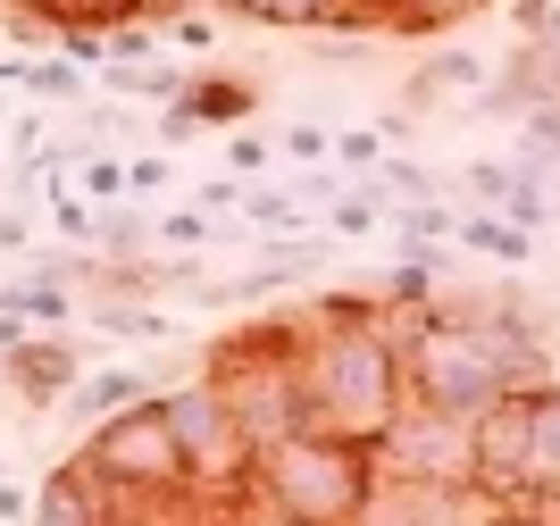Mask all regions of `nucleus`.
Segmentation results:
<instances>
[{"mask_svg": "<svg viewBox=\"0 0 560 526\" xmlns=\"http://www.w3.org/2000/svg\"><path fill=\"white\" fill-rule=\"evenodd\" d=\"M376 468L369 443H335V435H293L277 452H259L252 468V502L284 526H360L376 510Z\"/></svg>", "mask_w": 560, "mask_h": 526, "instance_id": "3", "label": "nucleus"}, {"mask_svg": "<svg viewBox=\"0 0 560 526\" xmlns=\"http://www.w3.org/2000/svg\"><path fill=\"white\" fill-rule=\"evenodd\" d=\"M210 243H234V218H210V209H167V218H151V252H210Z\"/></svg>", "mask_w": 560, "mask_h": 526, "instance_id": "15", "label": "nucleus"}, {"mask_svg": "<svg viewBox=\"0 0 560 526\" xmlns=\"http://www.w3.org/2000/svg\"><path fill=\"white\" fill-rule=\"evenodd\" d=\"M210 9L243 25H284V34H351L360 0H210Z\"/></svg>", "mask_w": 560, "mask_h": 526, "instance_id": "12", "label": "nucleus"}, {"mask_svg": "<svg viewBox=\"0 0 560 526\" xmlns=\"http://www.w3.org/2000/svg\"><path fill=\"white\" fill-rule=\"evenodd\" d=\"M486 84H493V68L477 59V50H435V59H427V68L410 75V92H401V117H427V109H444L452 92H468V101H477ZM468 101H460V109H468Z\"/></svg>", "mask_w": 560, "mask_h": 526, "instance_id": "11", "label": "nucleus"}, {"mask_svg": "<svg viewBox=\"0 0 560 526\" xmlns=\"http://www.w3.org/2000/svg\"><path fill=\"white\" fill-rule=\"evenodd\" d=\"M160 401H167V426H176V452H185L192 493H201V502L243 510V502H252V468H259V452H252V435L234 426L226 393H218L210 376L192 367V376L160 385Z\"/></svg>", "mask_w": 560, "mask_h": 526, "instance_id": "5", "label": "nucleus"}, {"mask_svg": "<svg viewBox=\"0 0 560 526\" xmlns=\"http://www.w3.org/2000/svg\"><path fill=\"white\" fill-rule=\"evenodd\" d=\"M536 43H552V50H560V0H544V34H536Z\"/></svg>", "mask_w": 560, "mask_h": 526, "instance_id": "28", "label": "nucleus"}, {"mask_svg": "<svg viewBox=\"0 0 560 526\" xmlns=\"http://www.w3.org/2000/svg\"><path fill=\"white\" fill-rule=\"evenodd\" d=\"M117 493L84 468V459H59L43 477V493H34V526H117Z\"/></svg>", "mask_w": 560, "mask_h": 526, "instance_id": "8", "label": "nucleus"}, {"mask_svg": "<svg viewBox=\"0 0 560 526\" xmlns=\"http://www.w3.org/2000/svg\"><path fill=\"white\" fill-rule=\"evenodd\" d=\"M226 167H234V176H259V167H268V142L234 126V142H226Z\"/></svg>", "mask_w": 560, "mask_h": 526, "instance_id": "23", "label": "nucleus"}, {"mask_svg": "<svg viewBox=\"0 0 560 526\" xmlns=\"http://www.w3.org/2000/svg\"><path fill=\"white\" fill-rule=\"evenodd\" d=\"M59 9H68V25H93V34H117L142 17V0H59Z\"/></svg>", "mask_w": 560, "mask_h": 526, "instance_id": "19", "label": "nucleus"}, {"mask_svg": "<svg viewBox=\"0 0 560 526\" xmlns=\"http://www.w3.org/2000/svg\"><path fill=\"white\" fill-rule=\"evenodd\" d=\"M335 160H343L351 176L369 184L376 167H385V135H376V126H351V135H335Z\"/></svg>", "mask_w": 560, "mask_h": 526, "instance_id": "20", "label": "nucleus"}, {"mask_svg": "<svg viewBox=\"0 0 560 526\" xmlns=\"http://www.w3.org/2000/svg\"><path fill=\"white\" fill-rule=\"evenodd\" d=\"M302 401H310V435L335 443H385L410 410L401 385V343L385 326V301L369 293H318L302 309Z\"/></svg>", "mask_w": 560, "mask_h": 526, "instance_id": "1", "label": "nucleus"}, {"mask_svg": "<svg viewBox=\"0 0 560 526\" xmlns=\"http://www.w3.org/2000/svg\"><path fill=\"white\" fill-rule=\"evenodd\" d=\"M486 9V0H360L351 9V34L369 43V34H452Z\"/></svg>", "mask_w": 560, "mask_h": 526, "instance_id": "9", "label": "nucleus"}, {"mask_svg": "<svg viewBox=\"0 0 560 526\" xmlns=\"http://www.w3.org/2000/svg\"><path fill=\"white\" fill-rule=\"evenodd\" d=\"M75 459L109 484L117 502H135V510H167V502H185V493H192L185 452H176V426H167L160 393L135 401V410H117V418H101L93 435L75 443Z\"/></svg>", "mask_w": 560, "mask_h": 526, "instance_id": "4", "label": "nucleus"}, {"mask_svg": "<svg viewBox=\"0 0 560 526\" xmlns=\"http://www.w3.org/2000/svg\"><path fill=\"white\" fill-rule=\"evenodd\" d=\"M151 376H142V367H84V385L68 393V401H59V410H75L84 418V426H101V418H117V410H135V401H151Z\"/></svg>", "mask_w": 560, "mask_h": 526, "instance_id": "13", "label": "nucleus"}, {"mask_svg": "<svg viewBox=\"0 0 560 526\" xmlns=\"http://www.w3.org/2000/svg\"><path fill=\"white\" fill-rule=\"evenodd\" d=\"M185 9H210V0H142V17L167 25V17H185Z\"/></svg>", "mask_w": 560, "mask_h": 526, "instance_id": "27", "label": "nucleus"}, {"mask_svg": "<svg viewBox=\"0 0 560 526\" xmlns=\"http://www.w3.org/2000/svg\"><path fill=\"white\" fill-rule=\"evenodd\" d=\"M18 252H34V209H9V218H0V259H18Z\"/></svg>", "mask_w": 560, "mask_h": 526, "instance_id": "25", "label": "nucleus"}, {"mask_svg": "<svg viewBox=\"0 0 560 526\" xmlns=\"http://www.w3.org/2000/svg\"><path fill=\"white\" fill-rule=\"evenodd\" d=\"M452 243H468V252L502 259V268H527V259H536V234H518L511 218H493V209H460V226H452Z\"/></svg>", "mask_w": 560, "mask_h": 526, "instance_id": "14", "label": "nucleus"}, {"mask_svg": "<svg viewBox=\"0 0 560 526\" xmlns=\"http://www.w3.org/2000/svg\"><path fill=\"white\" fill-rule=\"evenodd\" d=\"M302 309H268V318L226 326L210 351H201V376L226 393L234 426L252 435V452H277V443L310 435V401H302Z\"/></svg>", "mask_w": 560, "mask_h": 526, "instance_id": "2", "label": "nucleus"}, {"mask_svg": "<svg viewBox=\"0 0 560 526\" xmlns=\"http://www.w3.org/2000/svg\"><path fill=\"white\" fill-rule=\"evenodd\" d=\"M0 385L25 410H59L84 385V343L75 335H18V343H0Z\"/></svg>", "mask_w": 560, "mask_h": 526, "instance_id": "6", "label": "nucleus"}, {"mask_svg": "<svg viewBox=\"0 0 560 526\" xmlns=\"http://www.w3.org/2000/svg\"><path fill=\"white\" fill-rule=\"evenodd\" d=\"M277 151H284V160H302V167H327L335 160V135H327V126H284Z\"/></svg>", "mask_w": 560, "mask_h": 526, "instance_id": "21", "label": "nucleus"}, {"mask_svg": "<svg viewBox=\"0 0 560 526\" xmlns=\"http://www.w3.org/2000/svg\"><path fill=\"white\" fill-rule=\"evenodd\" d=\"M59 160H68V176H75L84 201H101V209L126 201V160H109V151H59Z\"/></svg>", "mask_w": 560, "mask_h": 526, "instance_id": "16", "label": "nucleus"}, {"mask_svg": "<svg viewBox=\"0 0 560 526\" xmlns=\"http://www.w3.org/2000/svg\"><path fill=\"white\" fill-rule=\"evenodd\" d=\"M360 526H419V518H410V502H401V484H376V510Z\"/></svg>", "mask_w": 560, "mask_h": 526, "instance_id": "24", "label": "nucleus"}, {"mask_svg": "<svg viewBox=\"0 0 560 526\" xmlns=\"http://www.w3.org/2000/svg\"><path fill=\"white\" fill-rule=\"evenodd\" d=\"M385 218H394V209L376 201L369 184H351L343 201H335V209H327V226H335V243H369V234H376V226H385Z\"/></svg>", "mask_w": 560, "mask_h": 526, "instance_id": "17", "label": "nucleus"}, {"mask_svg": "<svg viewBox=\"0 0 560 526\" xmlns=\"http://www.w3.org/2000/svg\"><path fill=\"white\" fill-rule=\"evenodd\" d=\"M252 109H259V84L234 75V68L185 75V101H176V117H185L192 135H201V126H252Z\"/></svg>", "mask_w": 560, "mask_h": 526, "instance_id": "10", "label": "nucleus"}, {"mask_svg": "<svg viewBox=\"0 0 560 526\" xmlns=\"http://www.w3.org/2000/svg\"><path fill=\"white\" fill-rule=\"evenodd\" d=\"M167 151H142V160H126V192H167Z\"/></svg>", "mask_w": 560, "mask_h": 526, "instance_id": "22", "label": "nucleus"}, {"mask_svg": "<svg viewBox=\"0 0 560 526\" xmlns=\"http://www.w3.org/2000/svg\"><path fill=\"white\" fill-rule=\"evenodd\" d=\"M560 502V376L527 393V443H518V484L511 510H552Z\"/></svg>", "mask_w": 560, "mask_h": 526, "instance_id": "7", "label": "nucleus"}, {"mask_svg": "<svg viewBox=\"0 0 560 526\" xmlns=\"http://www.w3.org/2000/svg\"><path fill=\"white\" fill-rule=\"evenodd\" d=\"M0 526H34V502H25V484L0 477Z\"/></svg>", "mask_w": 560, "mask_h": 526, "instance_id": "26", "label": "nucleus"}, {"mask_svg": "<svg viewBox=\"0 0 560 526\" xmlns=\"http://www.w3.org/2000/svg\"><path fill=\"white\" fill-rule=\"evenodd\" d=\"M243 218L259 234H302V201L293 192H243Z\"/></svg>", "mask_w": 560, "mask_h": 526, "instance_id": "18", "label": "nucleus"}]
</instances>
